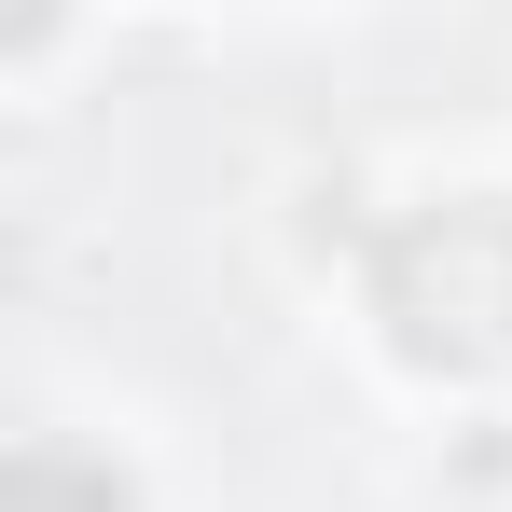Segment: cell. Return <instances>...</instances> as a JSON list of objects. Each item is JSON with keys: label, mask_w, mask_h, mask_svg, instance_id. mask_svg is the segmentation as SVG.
I'll use <instances>...</instances> for the list:
<instances>
[{"label": "cell", "mask_w": 512, "mask_h": 512, "mask_svg": "<svg viewBox=\"0 0 512 512\" xmlns=\"http://www.w3.org/2000/svg\"><path fill=\"white\" fill-rule=\"evenodd\" d=\"M0 512H125V485H111L97 457H70V443H28V457L0 471Z\"/></svg>", "instance_id": "obj_2"}, {"label": "cell", "mask_w": 512, "mask_h": 512, "mask_svg": "<svg viewBox=\"0 0 512 512\" xmlns=\"http://www.w3.org/2000/svg\"><path fill=\"white\" fill-rule=\"evenodd\" d=\"M374 291H388V333L416 360H499L512 346V208H443L416 236H388Z\"/></svg>", "instance_id": "obj_1"}]
</instances>
